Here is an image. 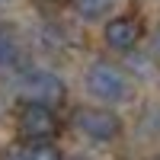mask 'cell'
I'll use <instances>...</instances> for the list:
<instances>
[{
	"instance_id": "6da1fadb",
	"label": "cell",
	"mask_w": 160,
	"mask_h": 160,
	"mask_svg": "<svg viewBox=\"0 0 160 160\" xmlns=\"http://www.w3.org/2000/svg\"><path fill=\"white\" fill-rule=\"evenodd\" d=\"M87 93L99 102H122L128 96V80L115 64L96 61L87 68Z\"/></svg>"
},
{
	"instance_id": "7a4b0ae2",
	"label": "cell",
	"mask_w": 160,
	"mask_h": 160,
	"mask_svg": "<svg viewBox=\"0 0 160 160\" xmlns=\"http://www.w3.org/2000/svg\"><path fill=\"white\" fill-rule=\"evenodd\" d=\"M74 128L80 135H87L90 141H115L118 131H122V118L109 109H93V106H83V109L74 112Z\"/></svg>"
},
{
	"instance_id": "3957f363",
	"label": "cell",
	"mask_w": 160,
	"mask_h": 160,
	"mask_svg": "<svg viewBox=\"0 0 160 160\" xmlns=\"http://www.w3.org/2000/svg\"><path fill=\"white\" fill-rule=\"evenodd\" d=\"M19 90H22V96L29 102H42V106H58V102H64V96H68L64 80L58 74H51V71H29L22 77Z\"/></svg>"
},
{
	"instance_id": "277c9868",
	"label": "cell",
	"mask_w": 160,
	"mask_h": 160,
	"mask_svg": "<svg viewBox=\"0 0 160 160\" xmlns=\"http://www.w3.org/2000/svg\"><path fill=\"white\" fill-rule=\"evenodd\" d=\"M19 135L32 138V141L55 138L58 135V118L51 112V106H42V102L22 106V112H19Z\"/></svg>"
},
{
	"instance_id": "5b68a950",
	"label": "cell",
	"mask_w": 160,
	"mask_h": 160,
	"mask_svg": "<svg viewBox=\"0 0 160 160\" xmlns=\"http://www.w3.org/2000/svg\"><path fill=\"white\" fill-rule=\"evenodd\" d=\"M106 45L115 48V51H131L138 45V38H141V26L138 19H131V16H115L106 22Z\"/></svg>"
},
{
	"instance_id": "8992f818",
	"label": "cell",
	"mask_w": 160,
	"mask_h": 160,
	"mask_svg": "<svg viewBox=\"0 0 160 160\" xmlns=\"http://www.w3.org/2000/svg\"><path fill=\"white\" fill-rule=\"evenodd\" d=\"M16 61H19V42L13 35V29L0 26V68H10Z\"/></svg>"
},
{
	"instance_id": "52a82bcc",
	"label": "cell",
	"mask_w": 160,
	"mask_h": 160,
	"mask_svg": "<svg viewBox=\"0 0 160 160\" xmlns=\"http://www.w3.org/2000/svg\"><path fill=\"white\" fill-rule=\"evenodd\" d=\"M22 160H61V151L55 144H48V141H32L22 151Z\"/></svg>"
},
{
	"instance_id": "ba28073f",
	"label": "cell",
	"mask_w": 160,
	"mask_h": 160,
	"mask_svg": "<svg viewBox=\"0 0 160 160\" xmlns=\"http://www.w3.org/2000/svg\"><path fill=\"white\" fill-rule=\"evenodd\" d=\"M74 3H77V13L83 19H99V16L109 13V7L115 3V0H74Z\"/></svg>"
},
{
	"instance_id": "9c48e42d",
	"label": "cell",
	"mask_w": 160,
	"mask_h": 160,
	"mask_svg": "<svg viewBox=\"0 0 160 160\" xmlns=\"http://www.w3.org/2000/svg\"><path fill=\"white\" fill-rule=\"evenodd\" d=\"M154 51H157V58H160V32H157V38H154Z\"/></svg>"
},
{
	"instance_id": "30bf717a",
	"label": "cell",
	"mask_w": 160,
	"mask_h": 160,
	"mask_svg": "<svg viewBox=\"0 0 160 160\" xmlns=\"http://www.w3.org/2000/svg\"><path fill=\"white\" fill-rule=\"evenodd\" d=\"M55 3H64V0H55Z\"/></svg>"
}]
</instances>
